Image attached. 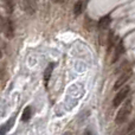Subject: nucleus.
<instances>
[{"label": "nucleus", "instance_id": "1", "mask_svg": "<svg viewBox=\"0 0 135 135\" xmlns=\"http://www.w3.org/2000/svg\"><path fill=\"white\" fill-rule=\"evenodd\" d=\"M132 109H133V107H132L131 101H127V102L121 107V109L117 112L116 117H115L116 124H123L124 122L128 120L129 115H131V113H132Z\"/></svg>", "mask_w": 135, "mask_h": 135}, {"label": "nucleus", "instance_id": "2", "mask_svg": "<svg viewBox=\"0 0 135 135\" xmlns=\"http://www.w3.org/2000/svg\"><path fill=\"white\" fill-rule=\"evenodd\" d=\"M1 31L5 37L8 38V39L14 37V25L11 19L2 17L1 18Z\"/></svg>", "mask_w": 135, "mask_h": 135}, {"label": "nucleus", "instance_id": "3", "mask_svg": "<svg viewBox=\"0 0 135 135\" xmlns=\"http://www.w3.org/2000/svg\"><path fill=\"white\" fill-rule=\"evenodd\" d=\"M20 2V7L24 12L27 14H35L36 9H37V0H19Z\"/></svg>", "mask_w": 135, "mask_h": 135}, {"label": "nucleus", "instance_id": "4", "mask_svg": "<svg viewBox=\"0 0 135 135\" xmlns=\"http://www.w3.org/2000/svg\"><path fill=\"white\" fill-rule=\"evenodd\" d=\"M129 90H131L129 85H126V86H123V88H121V90L115 95L114 101H113V105H114V107H119V105L126 100L127 96H128Z\"/></svg>", "mask_w": 135, "mask_h": 135}, {"label": "nucleus", "instance_id": "5", "mask_svg": "<svg viewBox=\"0 0 135 135\" xmlns=\"http://www.w3.org/2000/svg\"><path fill=\"white\" fill-rule=\"evenodd\" d=\"M132 74H133L132 69H127V70H124V71L121 74V76H120L119 78H117V81L115 82V84H114V89H115V90H117V89L122 88V85H123V84L126 83V82L132 77Z\"/></svg>", "mask_w": 135, "mask_h": 135}, {"label": "nucleus", "instance_id": "6", "mask_svg": "<svg viewBox=\"0 0 135 135\" xmlns=\"http://www.w3.org/2000/svg\"><path fill=\"white\" fill-rule=\"evenodd\" d=\"M124 51V46H123V42H119L116 45V47H115V51H114V56H113V59L112 62L113 63H115V62L117 61V59L120 58V56H121L122 54H123Z\"/></svg>", "mask_w": 135, "mask_h": 135}, {"label": "nucleus", "instance_id": "7", "mask_svg": "<svg viewBox=\"0 0 135 135\" xmlns=\"http://www.w3.org/2000/svg\"><path fill=\"white\" fill-rule=\"evenodd\" d=\"M54 69H55V63H50L49 65L46 66V69H45V71H44V82H45V84L49 83L50 77H51Z\"/></svg>", "mask_w": 135, "mask_h": 135}, {"label": "nucleus", "instance_id": "8", "mask_svg": "<svg viewBox=\"0 0 135 135\" xmlns=\"http://www.w3.org/2000/svg\"><path fill=\"white\" fill-rule=\"evenodd\" d=\"M110 21H112V18H110V16L102 17V18L100 19V21H98V28H101V30H104V28H107L108 26L110 25Z\"/></svg>", "mask_w": 135, "mask_h": 135}, {"label": "nucleus", "instance_id": "9", "mask_svg": "<svg viewBox=\"0 0 135 135\" xmlns=\"http://www.w3.org/2000/svg\"><path fill=\"white\" fill-rule=\"evenodd\" d=\"M2 1H4V6H5V8H6L7 13L11 14L14 8V1L13 0H2Z\"/></svg>", "mask_w": 135, "mask_h": 135}, {"label": "nucleus", "instance_id": "10", "mask_svg": "<svg viewBox=\"0 0 135 135\" xmlns=\"http://www.w3.org/2000/svg\"><path fill=\"white\" fill-rule=\"evenodd\" d=\"M30 117H31V108L30 107H26L25 109H24L23 115H21V121L26 122V121H28V120H30Z\"/></svg>", "mask_w": 135, "mask_h": 135}, {"label": "nucleus", "instance_id": "11", "mask_svg": "<svg viewBox=\"0 0 135 135\" xmlns=\"http://www.w3.org/2000/svg\"><path fill=\"white\" fill-rule=\"evenodd\" d=\"M81 13H82V2L78 1V2H76L74 6V14L76 17H78Z\"/></svg>", "mask_w": 135, "mask_h": 135}, {"label": "nucleus", "instance_id": "12", "mask_svg": "<svg viewBox=\"0 0 135 135\" xmlns=\"http://www.w3.org/2000/svg\"><path fill=\"white\" fill-rule=\"evenodd\" d=\"M127 135H135V120L129 124L128 129H127Z\"/></svg>", "mask_w": 135, "mask_h": 135}, {"label": "nucleus", "instance_id": "13", "mask_svg": "<svg viewBox=\"0 0 135 135\" xmlns=\"http://www.w3.org/2000/svg\"><path fill=\"white\" fill-rule=\"evenodd\" d=\"M84 135H93V133H91L90 129H86V131L84 132Z\"/></svg>", "mask_w": 135, "mask_h": 135}, {"label": "nucleus", "instance_id": "14", "mask_svg": "<svg viewBox=\"0 0 135 135\" xmlns=\"http://www.w3.org/2000/svg\"><path fill=\"white\" fill-rule=\"evenodd\" d=\"M55 1H56V2H62L63 0H55Z\"/></svg>", "mask_w": 135, "mask_h": 135}]
</instances>
